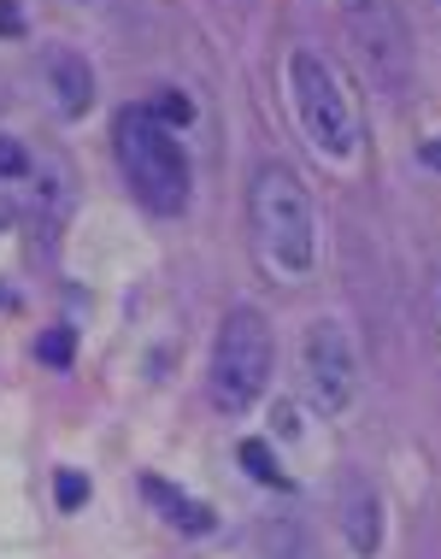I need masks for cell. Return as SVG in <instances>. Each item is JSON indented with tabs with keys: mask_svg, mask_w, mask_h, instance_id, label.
Returning <instances> with one entry per match:
<instances>
[{
	"mask_svg": "<svg viewBox=\"0 0 441 559\" xmlns=\"http://www.w3.org/2000/svg\"><path fill=\"white\" fill-rule=\"evenodd\" d=\"M248 224L253 241H260V260L283 277H307L318 260V213L307 177L283 159H265L248 183Z\"/></svg>",
	"mask_w": 441,
	"mask_h": 559,
	"instance_id": "1",
	"label": "cell"
},
{
	"mask_svg": "<svg viewBox=\"0 0 441 559\" xmlns=\"http://www.w3.org/2000/svg\"><path fill=\"white\" fill-rule=\"evenodd\" d=\"M288 95H295L307 142L324 159L347 165L359 154V112H354V95H347V78L336 59H324L318 48H295L288 53Z\"/></svg>",
	"mask_w": 441,
	"mask_h": 559,
	"instance_id": "2",
	"label": "cell"
},
{
	"mask_svg": "<svg viewBox=\"0 0 441 559\" xmlns=\"http://www.w3.org/2000/svg\"><path fill=\"white\" fill-rule=\"evenodd\" d=\"M112 142H118V165H124L130 189L142 194V206L177 218L189 206V154H182L177 135L154 124L142 107H124L112 124Z\"/></svg>",
	"mask_w": 441,
	"mask_h": 559,
	"instance_id": "3",
	"label": "cell"
},
{
	"mask_svg": "<svg viewBox=\"0 0 441 559\" xmlns=\"http://www.w3.org/2000/svg\"><path fill=\"white\" fill-rule=\"evenodd\" d=\"M271 359H277V342H271L265 312L230 307L218 324V342H212V377H206L212 406L218 413H248L271 383Z\"/></svg>",
	"mask_w": 441,
	"mask_h": 559,
	"instance_id": "4",
	"label": "cell"
},
{
	"mask_svg": "<svg viewBox=\"0 0 441 559\" xmlns=\"http://www.w3.org/2000/svg\"><path fill=\"white\" fill-rule=\"evenodd\" d=\"M342 19L354 29L365 66L377 71V83L389 95H406L418 71V48H413V24H406L401 0H342Z\"/></svg>",
	"mask_w": 441,
	"mask_h": 559,
	"instance_id": "5",
	"label": "cell"
},
{
	"mask_svg": "<svg viewBox=\"0 0 441 559\" xmlns=\"http://www.w3.org/2000/svg\"><path fill=\"white\" fill-rule=\"evenodd\" d=\"M300 389H307L312 413L336 418L354 406V389H359V359H354V342L336 319H312L300 330Z\"/></svg>",
	"mask_w": 441,
	"mask_h": 559,
	"instance_id": "6",
	"label": "cell"
},
{
	"mask_svg": "<svg viewBox=\"0 0 441 559\" xmlns=\"http://www.w3.org/2000/svg\"><path fill=\"white\" fill-rule=\"evenodd\" d=\"M336 524L347 536V548L359 559H371L383 548V495H377V483L365 472H342L336 483Z\"/></svg>",
	"mask_w": 441,
	"mask_h": 559,
	"instance_id": "7",
	"label": "cell"
},
{
	"mask_svg": "<svg viewBox=\"0 0 441 559\" xmlns=\"http://www.w3.org/2000/svg\"><path fill=\"white\" fill-rule=\"evenodd\" d=\"M48 88H53L59 112H65V118H83L88 100H95V66H88L78 48H53V53H48Z\"/></svg>",
	"mask_w": 441,
	"mask_h": 559,
	"instance_id": "8",
	"label": "cell"
},
{
	"mask_svg": "<svg viewBox=\"0 0 441 559\" xmlns=\"http://www.w3.org/2000/svg\"><path fill=\"white\" fill-rule=\"evenodd\" d=\"M142 495H147V501H154V507L165 512V519L177 524V531H189V536H206L212 524H218V519H212V507H206V501H189V495H182V489H171L165 477H142Z\"/></svg>",
	"mask_w": 441,
	"mask_h": 559,
	"instance_id": "9",
	"label": "cell"
},
{
	"mask_svg": "<svg viewBox=\"0 0 441 559\" xmlns=\"http://www.w3.org/2000/svg\"><path fill=\"white\" fill-rule=\"evenodd\" d=\"M147 118H154V124H165V130H189L194 124V100L189 95H182V88H159V95L154 100H147V107H142Z\"/></svg>",
	"mask_w": 441,
	"mask_h": 559,
	"instance_id": "10",
	"label": "cell"
},
{
	"mask_svg": "<svg viewBox=\"0 0 441 559\" xmlns=\"http://www.w3.org/2000/svg\"><path fill=\"white\" fill-rule=\"evenodd\" d=\"M236 453H241V465H248V472L260 477L265 489H283V483H288V477H283V465H277V453H271L260 436H248V442H241Z\"/></svg>",
	"mask_w": 441,
	"mask_h": 559,
	"instance_id": "11",
	"label": "cell"
},
{
	"mask_svg": "<svg viewBox=\"0 0 441 559\" xmlns=\"http://www.w3.org/2000/svg\"><path fill=\"white\" fill-rule=\"evenodd\" d=\"M53 495H59V507H65V512H78L88 501V477L83 472H59L53 477Z\"/></svg>",
	"mask_w": 441,
	"mask_h": 559,
	"instance_id": "12",
	"label": "cell"
},
{
	"mask_svg": "<svg viewBox=\"0 0 441 559\" xmlns=\"http://www.w3.org/2000/svg\"><path fill=\"white\" fill-rule=\"evenodd\" d=\"M29 171V154L24 142H12V135H0V177H24Z\"/></svg>",
	"mask_w": 441,
	"mask_h": 559,
	"instance_id": "13",
	"label": "cell"
},
{
	"mask_svg": "<svg viewBox=\"0 0 441 559\" xmlns=\"http://www.w3.org/2000/svg\"><path fill=\"white\" fill-rule=\"evenodd\" d=\"M41 359H48V366H71V330H48V336H41V347H36Z\"/></svg>",
	"mask_w": 441,
	"mask_h": 559,
	"instance_id": "14",
	"label": "cell"
},
{
	"mask_svg": "<svg viewBox=\"0 0 441 559\" xmlns=\"http://www.w3.org/2000/svg\"><path fill=\"white\" fill-rule=\"evenodd\" d=\"M0 36H24V12H19V0H0Z\"/></svg>",
	"mask_w": 441,
	"mask_h": 559,
	"instance_id": "15",
	"label": "cell"
},
{
	"mask_svg": "<svg viewBox=\"0 0 441 559\" xmlns=\"http://www.w3.org/2000/svg\"><path fill=\"white\" fill-rule=\"evenodd\" d=\"M430 324H436V342H441V265L430 271Z\"/></svg>",
	"mask_w": 441,
	"mask_h": 559,
	"instance_id": "16",
	"label": "cell"
},
{
	"mask_svg": "<svg viewBox=\"0 0 441 559\" xmlns=\"http://www.w3.org/2000/svg\"><path fill=\"white\" fill-rule=\"evenodd\" d=\"M424 165H430V171H441V135H436V142H424Z\"/></svg>",
	"mask_w": 441,
	"mask_h": 559,
	"instance_id": "17",
	"label": "cell"
}]
</instances>
